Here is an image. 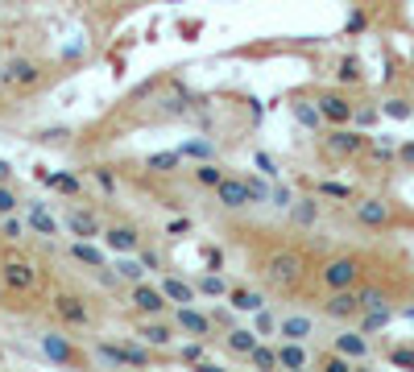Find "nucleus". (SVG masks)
<instances>
[{
	"mask_svg": "<svg viewBox=\"0 0 414 372\" xmlns=\"http://www.w3.org/2000/svg\"><path fill=\"white\" fill-rule=\"evenodd\" d=\"M307 278V257L298 248H274L265 261H261V281L270 289H282V294H294Z\"/></svg>",
	"mask_w": 414,
	"mask_h": 372,
	"instance_id": "1",
	"label": "nucleus"
},
{
	"mask_svg": "<svg viewBox=\"0 0 414 372\" xmlns=\"http://www.w3.org/2000/svg\"><path fill=\"white\" fill-rule=\"evenodd\" d=\"M0 289H4V294H17V298L38 294V289H42V269H38V261H29V257H4V261H0Z\"/></svg>",
	"mask_w": 414,
	"mask_h": 372,
	"instance_id": "2",
	"label": "nucleus"
},
{
	"mask_svg": "<svg viewBox=\"0 0 414 372\" xmlns=\"http://www.w3.org/2000/svg\"><path fill=\"white\" fill-rule=\"evenodd\" d=\"M50 315L62 327H71V331H88V327L95 323L92 302H88L83 294H71V289H58V294L50 298Z\"/></svg>",
	"mask_w": 414,
	"mask_h": 372,
	"instance_id": "3",
	"label": "nucleus"
},
{
	"mask_svg": "<svg viewBox=\"0 0 414 372\" xmlns=\"http://www.w3.org/2000/svg\"><path fill=\"white\" fill-rule=\"evenodd\" d=\"M42 62L38 58H25V54H13L0 62V87H13V92H29L42 83Z\"/></svg>",
	"mask_w": 414,
	"mask_h": 372,
	"instance_id": "4",
	"label": "nucleus"
},
{
	"mask_svg": "<svg viewBox=\"0 0 414 372\" xmlns=\"http://www.w3.org/2000/svg\"><path fill=\"white\" fill-rule=\"evenodd\" d=\"M361 278H365V261L361 257H331L319 269L323 289H352V285H361Z\"/></svg>",
	"mask_w": 414,
	"mask_h": 372,
	"instance_id": "5",
	"label": "nucleus"
},
{
	"mask_svg": "<svg viewBox=\"0 0 414 372\" xmlns=\"http://www.w3.org/2000/svg\"><path fill=\"white\" fill-rule=\"evenodd\" d=\"M137 335L145 348H158V352H170L174 348V323H170V315H137Z\"/></svg>",
	"mask_w": 414,
	"mask_h": 372,
	"instance_id": "6",
	"label": "nucleus"
},
{
	"mask_svg": "<svg viewBox=\"0 0 414 372\" xmlns=\"http://www.w3.org/2000/svg\"><path fill=\"white\" fill-rule=\"evenodd\" d=\"M129 302H133V310L137 315H170V298L162 294V285L158 281H133L129 285Z\"/></svg>",
	"mask_w": 414,
	"mask_h": 372,
	"instance_id": "7",
	"label": "nucleus"
},
{
	"mask_svg": "<svg viewBox=\"0 0 414 372\" xmlns=\"http://www.w3.org/2000/svg\"><path fill=\"white\" fill-rule=\"evenodd\" d=\"M365 145H368L365 133H357V129H348V124H336V129L323 137V153H327V157H361Z\"/></svg>",
	"mask_w": 414,
	"mask_h": 372,
	"instance_id": "8",
	"label": "nucleus"
},
{
	"mask_svg": "<svg viewBox=\"0 0 414 372\" xmlns=\"http://www.w3.org/2000/svg\"><path fill=\"white\" fill-rule=\"evenodd\" d=\"M352 215H357L361 228H373V232L394 224V207L385 199H352Z\"/></svg>",
	"mask_w": 414,
	"mask_h": 372,
	"instance_id": "9",
	"label": "nucleus"
},
{
	"mask_svg": "<svg viewBox=\"0 0 414 372\" xmlns=\"http://www.w3.org/2000/svg\"><path fill=\"white\" fill-rule=\"evenodd\" d=\"M170 323H174V331L195 335V339H207V335H212V315L199 310L195 302H191V306H170Z\"/></svg>",
	"mask_w": 414,
	"mask_h": 372,
	"instance_id": "10",
	"label": "nucleus"
},
{
	"mask_svg": "<svg viewBox=\"0 0 414 372\" xmlns=\"http://www.w3.org/2000/svg\"><path fill=\"white\" fill-rule=\"evenodd\" d=\"M315 108H319V116H323V124H352V99L348 95H340V92H319L315 95Z\"/></svg>",
	"mask_w": 414,
	"mask_h": 372,
	"instance_id": "11",
	"label": "nucleus"
},
{
	"mask_svg": "<svg viewBox=\"0 0 414 372\" xmlns=\"http://www.w3.org/2000/svg\"><path fill=\"white\" fill-rule=\"evenodd\" d=\"M323 315H327V319H336V323L357 319V315H361V294H357V285H352V289H327Z\"/></svg>",
	"mask_w": 414,
	"mask_h": 372,
	"instance_id": "12",
	"label": "nucleus"
},
{
	"mask_svg": "<svg viewBox=\"0 0 414 372\" xmlns=\"http://www.w3.org/2000/svg\"><path fill=\"white\" fill-rule=\"evenodd\" d=\"M99 356L104 360H112V364H137V369H145V364H153V352L145 348V343H99Z\"/></svg>",
	"mask_w": 414,
	"mask_h": 372,
	"instance_id": "13",
	"label": "nucleus"
},
{
	"mask_svg": "<svg viewBox=\"0 0 414 372\" xmlns=\"http://www.w3.org/2000/svg\"><path fill=\"white\" fill-rule=\"evenodd\" d=\"M62 228L75 236V240H99V232H104L99 215H95V211H88V207H67Z\"/></svg>",
	"mask_w": 414,
	"mask_h": 372,
	"instance_id": "14",
	"label": "nucleus"
},
{
	"mask_svg": "<svg viewBox=\"0 0 414 372\" xmlns=\"http://www.w3.org/2000/svg\"><path fill=\"white\" fill-rule=\"evenodd\" d=\"M99 236H104V248H112L116 257L141 248V228H133V224H112V228H104Z\"/></svg>",
	"mask_w": 414,
	"mask_h": 372,
	"instance_id": "15",
	"label": "nucleus"
},
{
	"mask_svg": "<svg viewBox=\"0 0 414 372\" xmlns=\"http://www.w3.org/2000/svg\"><path fill=\"white\" fill-rule=\"evenodd\" d=\"M162 294L170 298V306H191V302H199V289H195V281L179 278V273H162Z\"/></svg>",
	"mask_w": 414,
	"mask_h": 372,
	"instance_id": "16",
	"label": "nucleus"
},
{
	"mask_svg": "<svg viewBox=\"0 0 414 372\" xmlns=\"http://www.w3.org/2000/svg\"><path fill=\"white\" fill-rule=\"evenodd\" d=\"M216 199H220V207H228V211H240V207H249V203H253L244 178H228V174L216 183Z\"/></svg>",
	"mask_w": 414,
	"mask_h": 372,
	"instance_id": "17",
	"label": "nucleus"
},
{
	"mask_svg": "<svg viewBox=\"0 0 414 372\" xmlns=\"http://www.w3.org/2000/svg\"><path fill=\"white\" fill-rule=\"evenodd\" d=\"M25 228H29L34 236H42V240H54V236L62 232V224L46 211V203H29V211H25Z\"/></svg>",
	"mask_w": 414,
	"mask_h": 372,
	"instance_id": "18",
	"label": "nucleus"
},
{
	"mask_svg": "<svg viewBox=\"0 0 414 372\" xmlns=\"http://www.w3.org/2000/svg\"><path fill=\"white\" fill-rule=\"evenodd\" d=\"M228 306L232 310H244V315H253V310H261L265 306V294L261 289H253V285H228Z\"/></svg>",
	"mask_w": 414,
	"mask_h": 372,
	"instance_id": "19",
	"label": "nucleus"
},
{
	"mask_svg": "<svg viewBox=\"0 0 414 372\" xmlns=\"http://www.w3.org/2000/svg\"><path fill=\"white\" fill-rule=\"evenodd\" d=\"M311 364V352H307V343H298V339H282L277 343V369H307Z\"/></svg>",
	"mask_w": 414,
	"mask_h": 372,
	"instance_id": "20",
	"label": "nucleus"
},
{
	"mask_svg": "<svg viewBox=\"0 0 414 372\" xmlns=\"http://www.w3.org/2000/svg\"><path fill=\"white\" fill-rule=\"evenodd\" d=\"M42 352L54 364H83V356L75 352V343H67L62 335H42Z\"/></svg>",
	"mask_w": 414,
	"mask_h": 372,
	"instance_id": "21",
	"label": "nucleus"
},
{
	"mask_svg": "<svg viewBox=\"0 0 414 372\" xmlns=\"http://www.w3.org/2000/svg\"><path fill=\"white\" fill-rule=\"evenodd\" d=\"M336 352H340V356H348V360H365V356H368L365 331H340V335H336Z\"/></svg>",
	"mask_w": 414,
	"mask_h": 372,
	"instance_id": "22",
	"label": "nucleus"
},
{
	"mask_svg": "<svg viewBox=\"0 0 414 372\" xmlns=\"http://www.w3.org/2000/svg\"><path fill=\"white\" fill-rule=\"evenodd\" d=\"M277 335H282V339H298V343H307V339L315 335V323H311L307 315H286V319L277 323Z\"/></svg>",
	"mask_w": 414,
	"mask_h": 372,
	"instance_id": "23",
	"label": "nucleus"
},
{
	"mask_svg": "<svg viewBox=\"0 0 414 372\" xmlns=\"http://www.w3.org/2000/svg\"><path fill=\"white\" fill-rule=\"evenodd\" d=\"M67 257H71V261H79V265H88V269H104V265H108V261H104V252L95 248L92 240H71Z\"/></svg>",
	"mask_w": 414,
	"mask_h": 372,
	"instance_id": "24",
	"label": "nucleus"
},
{
	"mask_svg": "<svg viewBox=\"0 0 414 372\" xmlns=\"http://www.w3.org/2000/svg\"><path fill=\"white\" fill-rule=\"evenodd\" d=\"M257 339H261V335H257L253 327H228V335H224V348H228L232 356H249Z\"/></svg>",
	"mask_w": 414,
	"mask_h": 372,
	"instance_id": "25",
	"label": "nucleus"
},
{
	"mask_svg": "<svg viewBox=\"0 0 414 372\" xmlns=\"http://www.w3.org/2000/svg\"><path fill=\"white\" fill-rule=\"evenodd\" d=\"M112 269H116V278L125 281V285H133V281H145V273H149V269L141 265L137 252H120V261H116Z\"/></svg>",
	"mask_w": 414,
	"mask_h": 372,
	"instance_id": "26",
	"label": "nucleus"
},
{
	"mask_svg": "<svg viewBox=\"0 0 414 372\" xmlns=\"http://www.w3.org/2000/svg\"><path fill=\"white\" fill-rule=\"evenodd\" d=\"M244 360H249L253 369H277V348H270L265 339H257V343H253V352H249Z\"/></svg>",
	"mask_w": 414,
	"mask_h": 372,
	"instance_id": "27",
	"label": "nucleus"
},
{
	"mask_svg": "<svg viewBox=\"0 0 414 372\" xmlns=\"http://www.w3.org/2000/svg\"><path fill=\"white\" fill-rule=\"evenodd\" d=\"M42 183H46L50 190H58V194H71V199H79V194H83V183H79L75 174H46Z\"/></svg>",
	"mask_w": 414,
	"mask_h": 372,
	"instance_id": "28",
	"label": "nucleus"
},
{
	"mask_svg": "<svg viewBox=\"0 0 414 372\" xmlns=\"http://www.w3.org/2000/svg\"><path fill=\"white\" fill-rule=\"evenodd\" d=\"M290 215H294V224L311 228V224L319 220V199H298V203H290Z\"/></svg>",
	"mask_w": 414,
	"mask_h": 372,
	"instance_id": "29",
	"label": "nucleus"
},
{
	"mask_svg": "<svg viewBox=\"0 0 414 372\" xmlns=\"http://www.w3.org/2000/svg\"><path fill=\"white\" fill-rule=\"evenodd\" d=\"M195 289H199L203 298H224V294H228V281L220 278V269H212V273H203V278L195 281Z\"/></svg>",
	"mask_w": 414,
	"mask_h": 372,
	"instance_id": "30",
	"label": "nucleus"
},
{
	"mask_svg": "<svg viewBox=\"0 0 414 372\" xmlns=\"http://www.w3.org/2000/svg\"><path fill=\"white\" fill-rule=\"evenodd\" d=\"M389 319H394V310H389V306H373V310H361V331H365V335H373V331L389 327Z\"/></svg>",
	"mask_w": 414,
	"mask_h": 372,
	"instance_id": "31",
	"label": "nucleus"
},
{
	"mask_svg": "<svg viewBox=\"0 0 414 372\" xmlns=\"http://www.w3.org/2000/svg\"><path fill=\"white\" fill-rule=\"evenodd\" d=\"M315 194L319 199H340V203H352L357 199V190L344 183H331V178H323V183H315Z\"/></svg>",
	"mask_w": 414,
	"mask_h": 372,
	"instance_id": "32",
	"label": "nucleus"
},
{
	"mask_svg": "<svg viewBox=\"0 0 414 372\" xmlns=\"http://www.w3.org/2000/svg\"><path fill=\"white\" fill-rule=\"evenodd\" d=\"M294 120L307 124V129H315V133L323 129V116H319V108H315L311 99H298V103H294Z\"/></svg>",
	"mask_w": 414,
	"mask_h": 372,
	"instance_id": "33",
	"label": "nucleus"
},
{
	"mask_svg": "<svg viewBox=\"0 0 414 372\" xmlns=\"http://www.w3.org/2000/svg\"><path fill=\"white\" fill-rule=\"evenodd\" d=\"M336 79H340V83H361V58L344 54V58H340V66H336Z\"/></svg>",
	"mask_w": 414,
	"mask_h": 372,
	"instance_id": "34",
	"label": "nucleus"
},
{
	"mask_svg": "<svg viewBox=\"0 0 414 372\" xmlns=\"http://www.w3.org/2000/svg\"><path fill=\"white\" fill-rule=\"evenodd\" d=\"M179 162H183L179 153H149V157H145V166H149L153 174H170V170H179Z\"/></svg>",
	"mask_w": 414,
	"mask_h": 372,
	"instance_id": "35",
	"label": "nucleus"
},
{
	"mask_svg": "<svg viewBox=\"0 0 414 372\" xmlns=\"http://www.w3.org/2000/svg\"><path fill=\"white\" fill-rule=\"evenodd\" d=\"M191 174H195V183H199V186H212V190H216V183L224 178V170H220V166H212V162H199Z\"/></svg>",
	"mask_w": 414,
	"mask_h": 372,
	"instance_id": "36",
	"label": "nucleus"
},
{
	"mask_svg": "<svg viewBox=\"0 0 414 372\" xmlns=\"http://www.w3.org/2000/svg\"><path fill=\"white\" fill-rule=\"evenodd\" d=\"M381 112H385V116H394V120H410V116H414L410 99H398V95H394V99H385V103H381Z\"/></svg>",
	"mask_w": 414,
	"mask_h": 372,
	"instance_id": "37",
	"label": "nucleus"
},
{
	"mask_svg": "<svg viewBox=\"0 0 414 372\" xmlns=\"http://www.w3.org/2000/svg\"><path fill=\"white\" fill-rule=\"evenodd\" d=\"M179 360H183V364H203V360H207V339L186 343L183 352H179Z\"/></svg>",
	"mask_w": 414,
	"mask_h": 372,
	"instance_id": "38",
	"label": "nucleus"
},
{
	"mask_svg": "<svg viewBox=\"0 0 414 372\" xmlns=\"http://www.w3.org/2000/svg\"><path fill=\"white\" fill-rule=\"evenodd\" d=\"M92 183L104 190V194H116V174L108 166H92Z\"/></svg>",
	"mask_w": 414,
	"mask_h": 372,
	"instance_id": "39",
	"label": "nucleus"
},
{
	"mask_svg": "<svg viewBox=\"0 0 414 372\" xmlns=\"http://www.w3.org/2000/svg\"><path fill=\"white\" fill-rule=\"evenodd\" d=\"M21 232H25V220H17V211L13 215H0V236L4 240H21Z\"/></svg>",
	"mask_w": 414,
	"mask_h": 372,
	"instance_id": "40",
	"label": "nucleus"
},
{
	"mask_svg": "<svg viewBox=\"0 0 414 372\" xmlns=\"http://www.w3.org/2000/svg\"><path fill=\"white\" fill-rule=\"evenodd\" d=\"M17 207H21V199H17V190H13L8 183H0V215H13Z\"/></svg>",
	"mask_w": 414,
	"mask_h": 372,
	"instance_id": "41",
	"label": "nucleus"
},
{
	"mask_svg": "<svg viewBox=\"0 0 414 372\" xmlns=\"http://www.w3.org/2000/svg\"><path fill=\"white\" fill-rule=\"evenodd\" d=\"M253 315H257V327H253L257 335H277V319L265 310V306H261V310H253Z\"/></svg>",
	"mask_w": 414,
	"mask_h": 372,
	"instance_id": "42",
	"label": "nucleus"
},
{
	"mask_svg": "<svg viewBox=\"0 0 414 372\" xmlns=\"http://www.w3.org/2000/svg\"><path fill=\"white\" fill-rule=\"evenodd\" d=\"M377 116H381L377 108H352V124H357V129H373Z\"/></svg>",
	"mask_w": 414,
	"mask_h": 372,
	"instance_id": "43",
	"label": "nucleus"
},
{
	"mask_svg": "<svg viewBox=\"0 0 414 372\" xmlns=\"http://www.w3.org/2000/svg\"><path fill=\"white\" fill-rule=\"evenodd\" d=\"M319 364H323L327 372H348V369H352V360H348V356H340V352H331V356H323Z\"/></svg>",
	"mask_w": 414,
	"mask_h": 372,
	"instance_id": "44",
	"label": "nucleus"
},
{
	"mask_svg": "<svg viewBox=\"0 0 414 372\" xmlns=\"http://www.w3.org/2000/svg\"><path fill=\"white\" fill-rule=\"evenodd\" d=\"M137 257H141V265H145V269H162V252H158V248H145V240H141Z\"/></svg>",
	"mask_w": 414,
	"mask_h": 372,
	"instance_id": "45",
	"label": "nucleus"
},
{
	"mask_svg": "<svg viewBox=\"0 0 414 372\" xmlns=\"http://www.w3.org/2000/svg\"><path fill=\"white\" fill-rule=\"evenodd\" d=\"M389 364H398V369H414V348H394V352H389Z\"/></svg>",
	"mask_w": 414,
	"mask_h": 372,
	"instance_id": "46",
	"label": "nucleus"
},
{
	"mask_svg": "<svg viewBox=\"0 0 414 372\" xmlns=\"http://www.w3.org/2000/svg\"><path fill=\"white\" fill-rule=\"evenodd\" d=\"M244 186H249V199H253V203H265V199H270V186H265V183H257V178H244Z\"/></svg>",
	"mask_w": 414,
	"mask_h": 372,
	"instance_id": "47",
	"label": "nucleus"
},
{
	"mask_svg": "<svg viewBox=\"0 0 414 372\" xmlns=\"http://www.w3.org/2000/svg\"><path fill=\"white\" fill-rule=\"evenodd\" d=\"M186 232H191V220H186V215H179V220L166 224V236H186Z\"/></svg>",
	"mask_w": 414,
	"mask_h": 372,
	"instance_id": "48",
	"label": "nucleus"
},
{
	"mask_svg": "<svg viewBox=\"0 0 414 372\" xmlns=\"http://www.w3.org/2000/svg\"><path fill=\"white\" fill-rule=\"evenodd\" d=\"M394 157H398L402 166H410V170H414V141H406V145H398V153H394Z\"/></svg>",
	"mask_w": 414,
	"mask_h": 372,
	"instance_id": "49",
	"label": "nucleus"
},
{
	"mask_svg": "<svg viewBox=\"0 0 414 372\" xmlns=\"http://www.w3.org/2000/svg\"><path fill=\"white\" fill-rule=\"evenodd\" d=\"M212 327H232V306H220V310H212Z\"/></svg>",
	"mask_w": 414,
	"mask_h": 372,
	"instance_id": "50",
	"label": "nucleus"
},
{
	"mask_svg": "<svg viewBox=\"0 0 414 372\" xmlns=\"http://www.w3.org/2000/svg\"><path fill=\"white\" fill-rule=\"evenodd\" d=\"M203 261H207L212 269H220V265H224V252H220V248L212 244V248H203Z\"/></svg>",
	"mask_w": 414,
	"mask_h": 372,
	"instance_id": "51",
	"label": "nucleus"
},
{
	"mask_svg": "<svg viewBox=\"0 0 414 372\" xmlns=\"http://www.w3.org/2000/svg\"><path fill=\"white\" fill-rule=\"evenodd\" d=\"M0 183H13V166H8L4 157H0Z\"/></svg>",
	"mask_w": 414,
	"mask_h": 372,
	"instance_id": "52",
	"label": "nucleus"
},
{
	"mask_svg": "<svg viewBox=\"0 0 414 372\" xmlns=\"http://www.w3.org/2000/svg\"><path fill=\"white\" fill-rule=\"evenodd\" d=\"M402 315H406V319H414V306H406V310H402Z\"/></svg>",
	"mask_w": 414,
	"mask_h": 372,
	"instance_id": "53",
	"label": "nucleus"
}]
</instances>
